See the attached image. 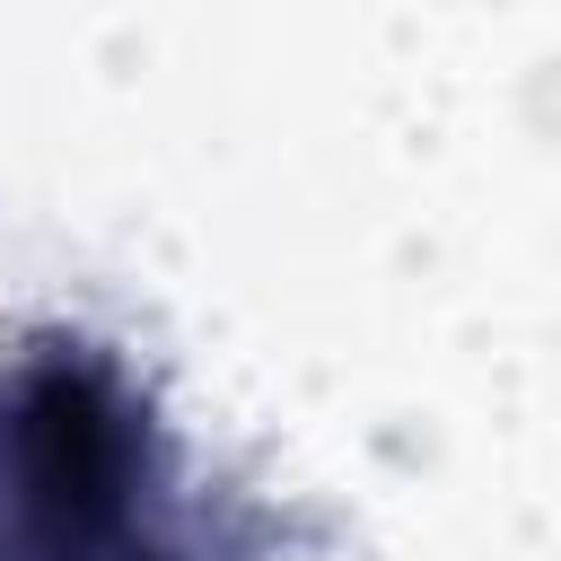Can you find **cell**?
<instances>
[{"label":"cell","instance_id":"obj_1","mask_svg":"<svg viewBox=\"0 0 561 561\" xmlns=\"http://www.w3.org/2000/svg\"><path fill=\"white\" fill-rule=\"evenodd\" d=\"M18 447H26V491L53 517V535H96L114 517V430L88 377L53 368L18 403Z\"/></svg>","mask_w":561,"mask_h":561}]
</instances>
